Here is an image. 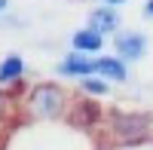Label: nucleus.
Here are the masks:
<instances>
[{
  "instance_id": "obj_1",
  "label": "nucleus",
  "mask_w": 153,
  "mask_h": 150,
  "mask_svg": "<svg viewBox=\"0 0 153 150\" xmlns=\"http://www.w3.org/2000/svg\"><path fill=\"white\" fill-rule=\"evenodd\" d=\"M28 107H31L34 117H43V120L58 117L61 107H65V92H61L55 83H40V86H34V89H31Z\"/></svg>"
},
{
  "instance_id": "obj_2",
  "label": "nucleus",
  "mask_w": 153,
  "mask_h": 150,
  "mask_svg": "<svg viewBox=\"0 0 153 150\" xmlns=\"http://www.w3.org/2000/svg\"><path fill=\"white\" fill-rule=\"evenodd\" d=\"M113 49H117V55L123 61H135L147 52V37L141 31H126V34H117V40H113Z\"/></svg>"
},
{
  "instance_id": "obj_3",
  "label": "nucleus",
  "mask_w": 153,
  "mask_h": 150,
  "mask_svg": "<svg viewBox=\"0 0 153 150\" xmlns=\"http://www.w3.org/2000/svg\"><path fill=\"white\" fill-rule=\"evenodd\" d=\"M55 71L61 74V77H76V80H83V77H89V74H95V61L86 58V52L74 49L71 55H65V58L58 61Z\"/></svg>"
},
{
  "instance_id": "obj_4",
  "label": "nucleus",
  "mask_w": 153,
  "mask_h": 150,
  "mask_svg": "<svg viewBox=\"0 0 153 150\" xmlns=\"http://www.w3.org/2000/svg\"><path fill=\"white\" fill-rule=\"evenodd\" d=\"M74 49H80V52H101V46H104V34L95 31V28H83L71 37Z\"/></svg>"
},
{
  "instance_id": "obj_5",
  "label": "nucleus",
  "mask_w": 153,
  "mask_h": 150,
  "mask_svg": "<svg viewBox=\"0 0 153 150\" xmlns=\"http://www.w3.org/2000/svg\"><path fill=\"white\" fill-rule=\"evenodd\" d=\"M95 74H101L104 80H113V83H123L126 77H129V71H126V65H123V58L117 55V58H95Z\"/></svg>"
},
{
  "instance_id": "obj_6",
  "label": "nucleus",
  "mask_w": 153,
  "mask_h": 150,
  "mask_svg": "<svg viewBox=\"0 0 153 150\" xmlns=\"http://www.w3.org/2000/svg\"><path fill=\"white\" fill-rule=\"evenodd\" d=\"M117 25H120L117 9H92V12H89V28H95L101 34H113Z\"/></svg>"
},
{
  "instance_id": "obj_7",
  "label": "nucleus",
  "mask_w": 153,
  "mask_h": 150,
  "mask_svg": "<svg viewBox=\"0 0 153 150\" xmlns=\"http://www.w3.org/2000/svg\"><path fill=\"white\" fill-rule=\"evenodd\" d=\"M22 74H25V61L19 55H6L0 61V83H16L22 80Z\"/></svg>"
},
{
  "instance_id": "obj_8",
  "label": "nucleus",
  "mask_w": 153,
  "mask_h": 150,
  "mask_svg": "<svg viewBox=\"0 0 153 150\" xmlns=\"http://www.w3.org/2000/svg\"><path fill=\"white\" fill-rule=\"evenodd\" d=\"M150 117H126V114H113V126L117 132H144Z\"/></svg>"
},
{
  "instance_id": "obj_9",
  "label": "nucleus",
  "mask_w": 153,
  "mask_h": 150,
  "mask_svg": "<svg viewBox=\"0 0 153 150\" xmlns=\"http://www.w3.org/2000/svg\"><path fill=\"white\" fill-rule=\"evenodd\" d=\"M80 86H83L89 95H107V83L101 80V77H92V74H89V77H83Z\"/></svg>"
},
{
  "instance_id": "obj_10",
  "label": "nucleus",
  "mask_w": 153,
  "mask_h": 150,
  "mask_svg": "<svg viewBox=\"0 0 153 150\" xmlns=\"http://www.w3.org/2000/svg\"><path fill=\"white\" fill-rule=\"evenodd\" d=\"M144 16L153 19V0H147V3H144Z\"/></svg>"
},
{
  "instance_id": "obj_11",
  "label": "nucleus",
  "mask_w": 153,
  "mask_h": 150,
  "mask_svg": "<svg viewBox=\"0 0 153 150\" xmlns=\"http://www.w3.org/2000/svg\"><path fill=\"white\" fill-rule=\"evenodd\" d=\"M107 6H120V3H126V0H104Z\"/></svg>"
},
{
  "instance_id": "obj_12",
  "label": "nucleus",
  "mask_w": 153,
  "mask_h": 150,
  "mask_svg": "<svg viewBox=\"0 0 153 150\" xmlns=\"http://www.w3.org/2000/svg\"><path fill=\"white\" fill-rule=\"evenodd\" d=\"M6 6H9V0H0V12H3V9H6Z\"/></svg>"
},
{
  "instance_id": "obj_13",
  "label": "nucleus",
  "mask_w": 153,
  "mask_h": 150,
  "mask_svg": "<svg viewBox=\"0 0 153 150\" xmlns=\"http://www.w3.org/2000/svg\"><path fill=\"white\" fill-rule=\"evenodd\" d=\"M3 107H6V98H3V95H0V110H3Z\"/></svg>"
}]
</instances>
